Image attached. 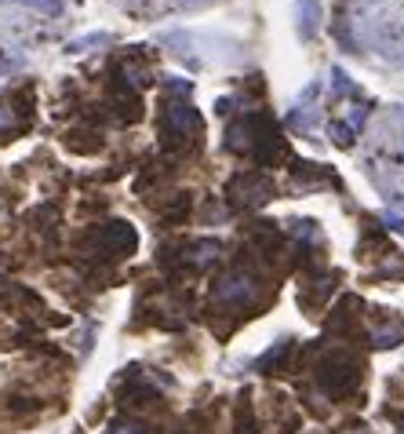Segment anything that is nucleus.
Segmentation results:
<instances>
[{"label": "nucleus", "instance_id": "nucleus-1", "mask_svg": "<svg viewBox=\"0 0 404 434\" xmlns=\"http://www.w3.org/2000/svg\"><path fill=\"white\" fill-rule=\"evenodd\" d=\"M121 434H146L142 427H121Z\"/></svg>", "mask_w": 404, "mask_h": 434}]
</instances>
